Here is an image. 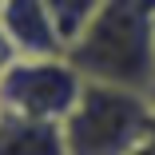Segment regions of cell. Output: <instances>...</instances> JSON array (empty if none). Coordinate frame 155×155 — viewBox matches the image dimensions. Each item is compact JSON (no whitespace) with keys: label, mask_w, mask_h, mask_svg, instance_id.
Instances as JSON below:
<instances>
[{"label":"cell","mask_w":155,"mask_h":155,"mask_svg":"<svg viewBox=\"0 0 155 155\" xmlns=\"http://www.w3.org/2000/svg\"><path fill=\"white\" fill-rule=\"evenodd\" d=\"M0 115H4V111H0Z\"/></svg>","instance_id":"cell-11"},{"label":"cell","mask_w":155,"mask_h":155,"mask_svg":"<svg viewBox=\"0 0 155 155\" xmlns=\"http://www.w3.org/2000/svg\"><path fill=\"white\" fill-rule=\"evenodd\" d=\"M147 96H151V107H155V84H151V91H147Z\"/></svg>","instance_id":"cell-9"},{"label":"cell","mask_w":155,"mask_h":155,"mask_svg":"<svg viewBox=\"0 0 155 155\" xmlns=\"http://www.w3.org/2000/svg\"><path fill=\"white\" fill-rule=\"evenodd\" d=\"M0 155H68L60 123L24 119V115H0Z\"/></svg>","instance_id":"cell-5"},{"label":"cell","mask_w":155,"mask_h":155,"mask_svg":"<svg viewBox=\"0 0 155 155\" xmlns=\"http://www.w3.org/2000/svg\"><path fill=\"white\" fill-rule=\"evenodd\" d=\"M155 0H104L68 44V60L84 80L151 91L155 84Z\"/></svg>","instance_id":"cell-1"},{"label":"cell","mask_w":155,"mask_h":155,"mask_svg":"<svg viewBox=\"0 0 155 155\" xmlns=\"http://www.w3.org/2000/svg\"><path fill=\"white\" fill-rule=\"evenodd\" d=\"M131 155H155V135H151V139H147V143H139V147H135V151H131Z\"/></svg>","instance_id":"cell-8"},{"label":"cell","mask_w":155,"mask_h":155,"mask_svg":"<svg viewBox=\"0 0 155 155\" xmlns=\"http://www.w3.org/2000/svg\"><path fill=\"white\" fill-rule=\"evenodd\" d=\"M0 36L16 56H64L68 40L44 0H0Z\"/></svg>","instance_id":"cell-4"},{"label":"cell","mask_w":155,"mask_h":155,"mask_svg":"<svg viewBox=\"0 0 155 155\" xmlns=\"http://www.w3.org/2000/svg\"><path fill=\"white\" fill-rule=\"evenodd\" d=\"M44 4H48V12L56 16V24H60V32H64V40L72 44L76 32L91 20V12H96L104 0H44Z\"/></svg>","instance_id":"cell-6"},{"label":"cell","mask_w":155,"mask_h":155,"mask_svg":"<svg viewBox=\"0 0 155 155\" xmlns=\"http://www.w3.org/2000/svg\"><path fill=\"white\" fill-rule=\"evenodd\" d=\"M84 91V76L68 56H12L0 72V111L64 123Z\"/></svg>","instance_id":"cell-3"},{"label":"cell","mask_w":155,"mask_h":155,"mask_svg":"<svg viewBox=\"0 0 155 155\" xmlns=\"http://www.w3.org/2000/svg\"><path fill=\"white\" fill-rule=\"evenodd\" d=\"M60 131L68 155H131L155 135V107L147 91L84 80V91Z\"/></svg>","instance_id":"cell-2"},{"label":"cell","mask_w":155,"mask_h":155,"mask_svg":"<svg viewBox=\"0 0 155 155\" xmlns=\"http://www.w3.org/2000/svg\"><path fill=\"white\" fill-rule=\"evenodd\" d=\"M151 36H155V24H151Z\"/></svg>","instance_id":"cell-10"},{"label":"cell","mask_w":155,"mask_h":155,"mask_svg":"<svg viewBox=\"0 0 155 155\" xmlns=\"http://www.w3.org/2000/svg\"><path fill=\"white\" fill-rule=\"evenodd\" d=\"M12 56H16V52L8 48V40H4V36H0V72H4V64H8V60H12Z\"/></svg>","instance_id":"cell-7"}]
</instances>
